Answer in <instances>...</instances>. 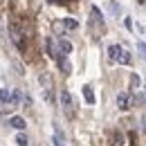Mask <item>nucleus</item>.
<instances>
[{
  "instance_id": "1",
  "label": "nucleus",
  "mask_w": 146,
  "mask_h": 146,
  "mask_svg": "<svg viewBox=\"0 0 146 146\" xmlns=\"http://www.w3.org/2000/svg\"><path fill=\"white\" fill-rule=\"evenodd\" d=\"M108 54H110L112 61H117V63H121V65H128V63L133 61L130 52H126L121 45H110V47H108Z\"/></svg>"
},
{
  "instance_id": "2",
  "label": "nucleus",
  "mask_w": 146,
  "mask_h": 146,
  "mask_svg": "<svg viewBox=\"0 0 146 146\" xmlns=\"http://www.w3.org/2000/svg\"><path fill=\"white\" fill-rule=\"evenodd\" d=\"M9 36H11L14 45L18 47L20 52H25V34H23V29H20L16 23H9Z\"/></svg>"
},
{
  "instance_id": "3",
  "label": "nucleus",
  "mask_w": 146,
  "mask_h": 146,
  "mask_svg": "<svg viewBox=\"0 0 146 146\" xmlns=\"http://www.w3.org/2000/svg\"><path fill=\"white\" fill-rule=\"evenodd\" d=\"M61 106H63V110L68 112V115H72L74 112V101H72V94H70V90H61Z\"/></svg>"
},
{
  "instance_id": "4",
  "label": "nucleus",
  "mask_w": 146,
  "mask_h": 146,
  "mask_svg": "<svg viewBox=\"0 0 146 146\" xmlns=\"http://www.w3.org/2000/svg\"><path fill=\"white\" fill-rule=\"evenodd\" d=\"M117 108L119 110L130 108V94H128V92H119V94H117Z\"/></svg>"
},
{
  "instance_id": "5",
  "label": "nucleus",
  "mask_w": 146,
  "mask_h": 146,
  "mask_svg": "<svg viewBox=\"0 0 146 146\" xmlns=\"http://www.w3.org/2000/svg\"><path fill=\"white\" fill-rule=\"evenodd\" d=\"M70 52H72V43L65 40V38H58V52H56V54H58V56H61V54L68 56ZM58 56H56V58H58Z\"/></svg>"
},
{
  "instance_id": "6",
  "label": "nucleus",
  "mask_w": 146,
  "mask_h": 146,
  "mask_svg": "<svg viewBox=\"0 0 146 146\" xmlns=\"http://www.w3.org/2000/svg\"><path fill=\"white\" fill-rule=\"evenodd\" d=\"M9 126L11 128H16V130H25V126H27V121L23 119V117H9Z\"/></svg>"
},
{
  "instance_id": "7",
  "label": "nucleus",
  "mask_w": 146,
  "mask_h": 146,
  "mask_svg": "<svg viewBox=\"0 0 146 146\" xmlns=\"http://www.w3.org/2000/svg\"><path fill=\"white\" fill-rule=\"evenodd\" d=\"M83 99H86V104H94V92H92L90 86H83Z\"/></svg>"
},
{
  "instance_id": "8",
  "label": "nucleus",
  "mask_w": 146,
  "mask_h": 146,
  "mask_svg": "<svg viewBox=\"0 0 146 146\" xmlns=\"http://www.w3.org/2000/svg\"><path fill=\"white\" fill-rule=\"evenodd\" d=\"M58 68L63 70V74H70V72H72V65H70V63L65 61V56H63V58L58 56Z\"/></svg>"
},
{
  "instance_id": "9",
  "label": "nucleus",
  "mask_w": 146,
  "mask_h": 146,
  "mask_svg": "<svg viewBox=\"0 0 146 146\" xmlns=\"http://www.w3.org/2000/svg\"><path fill=\"white\" fill-rule=\"evenodd\" d=\"M16 144L18 146H29V137H27L25 133H18V135H16Z\"/></svg>"
},
{
  "instance_id": "10",
  "label": "nucleus",
  "mask_w": 146,
  "mask_h": 146,
  "mask_svg": "<svg viewBox=\"0 0 146 146\" xmlns=\"http://www.w3.org/2000/svg\"><path fill=\"white\" fill-rule=\"evenodd\" d=\"M52 142H54V146H68V144H65V139H63V135H61V133H54V137H52Z\"/></svg>"
},
{
  "instance_id": "11",
  "label": "nucleus",
  "mask_w": 146,
  "mask_h": 146,
  "mask_svg": "<svg viewBox=\"0 0 146 146\" xmlns=\"http://www.w3.org/2000/svg\"><path fill=\"white\" fill-rule=\"evenodd\" d=\"M63 25H65L68 29H76V27H79V23L74 18H63Z\"/></svg>"
},
{
  "instance_id": "12",
  "label": "nucleus",
  "mask_w": 146,
  "mask_h": 146,
  "mask_svg": "<svg viewBox=\"0 0 146 146\" xmlns=\"http://www.w3.org/2000/svg\"><path fill=\"white\" fill-rule=\"evenodd\" d=\"M130 83H133V86H139V76L133 74V76H130Z\"/></svg>"
},
{
  "instance_id": "13",
  "label": "nucleus",
  "mask_w": 146,
  "mask_h": 146,
  "mask_svg": "<svg viewBox=\"0 0 146 146\" xmlns=\"http://www.w3.org/2000/svg\"><path fill=\"white\" fill-rule=\"evenodd\" d=\"M137 50H139V56L144 58V43H142V40H139V45H137Z\"/></svg>"
},
{
  "instance_id": "14",
  "label": "nucleus",
  "mask_w": 146,
  "mask_h": 146,
  "mask_svg": "<svg viewBox=\"0 0 146 146\" xmlns=\"http://www.w3.org/2000/svg\"><path fill=\"white\" fill-rule=\"evenodd\" d=\"M50 2H56V5H58V2H63V0H50Z\"/></svg>"
},
{
  "instance_id": "15",
  "label": "nucleus",
  "mask_w": 146,
  "mask_h": 146,
  "mask_svg": "<svg viewBox=\"0 0 146 146\" xmlns=\"http://www.w3.org/2000/svg\"><path fill=\"white\" fill-rule=\"evenodd\" d=\"M0 2H5V0H0Z\"/></svg>"
}]
</instances>
